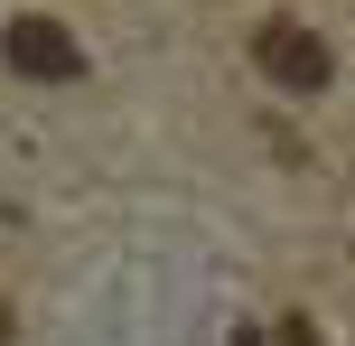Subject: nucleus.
<instances>
[{"label": "nucleus", "instance_id": "obj_2", "mask_svg": "<svg viewBox=\"0 0 355 346\" xmlns=\"http://www.w3.org/2000/svg\"><path fill=\"white\" fill-rule=\"evenodd\" d=\"M0 56H10L28 85H66V75H85V47H75L56 19H10V37H0Z\"/></svg>", "mask_w": 355, "mask_h": 346}, {"label": "nucleus", "instance_id": "obj_3", "mask_svg": "<svg viewBox=\"0 0 355 346\" xmlns=\"http://www.w3.org/2000/svg\"><path fill=\"white\" fill-rule=\"evenodd\" d=\"M281 346H318V337H309V318H281Z\"/></svg>", "mask_w": 355, "mask_h": 346}, {"label": "nucleus", "instance_id": "obj_1", "mask_svg": "<svg viewBox=\"0 0 355 346\" xmlns=\"http://www.w3.org/2000/svg\"><path fill=\"white\" fill-rule=\"evenodd\" d=\"M252 66H262L281 94H318L327 75H337V66H327V37L300 28V19H271V28L252 37Z\"/></svg>", "mask_w": 355, "mask_h": 346}]
</instances>
